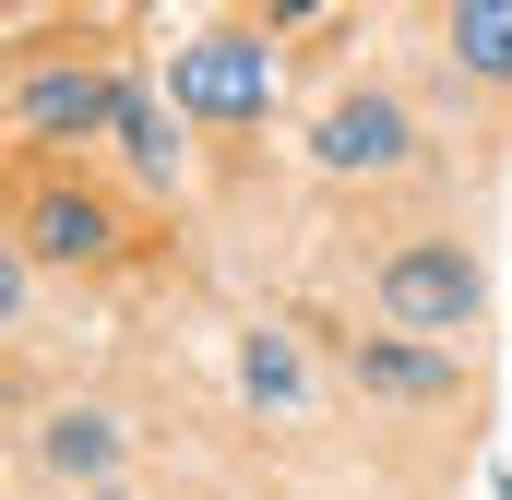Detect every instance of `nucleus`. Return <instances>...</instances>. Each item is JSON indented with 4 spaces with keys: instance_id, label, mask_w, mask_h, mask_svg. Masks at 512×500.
<instances>
[{
    "instance_id": "f257e3e1",
    "label": "nucleus",
    "mask_w": 512,
    "mask_h": 500,
    "mask_svg": "<svg viewBox=\"0 0 512 500\" xmlns=\"http://www.w3.org/2000/svg\"><path fill=\"white\" fill-rule=\"evenodd\" d=\"M167 96H179L191 120H227V131H239V120H262V108H274V48H262V36H239V24H203V36L167 60Z\"/></svg>"
},
{
    "instance_id": "f03ea898",
    "label": "nucleus",
    "mask_w": 512,
    "mask_h": 500,
    "mask_svg": "<svg viewBox=\"0 0 512 500\" xmlns=\"http://www.w3.org/2000/svg\"><path fill=\"white\" fill-rule=\"evenodd\" d=\"M477 298H489V286H477V262H465L453 239H417V250H393V262H382V322H393V334H417V346L465 334Z\"/></svg>"
},
{
    "instance_id": "7ed1b4c3",
    "label": "nucleus",
    "mask_w": 512,
    "mask_h": 500,
    "mask_svg": "<svg viewBox=\"0 0 512 500\" xmlns=\"http://www.w3.org/2000/svg\"><path fill=\"white\" fill-rule=\"evenodd\" d=\"M310 155H322V167H346V179H382V167H405V155H417V131H405V108H393V96H370V84H358V96H334V108H322Z\"/></svg>"
},
{
    "instance_id": "20e7f679",
    "label": "nucleus",
    "mask_w": 512,
    "mask_h": 500,
    "mask_svg": "<svg viewBox=\"0 0 512 500\" xmlns=\"http://www.w3.org/2000/svg\"><path fill=\"white\" fill-rule=\"evenodd\" d=\"M120 96H131L120 72H84V60L60 72V60H36L12 108H24V131H72V143H84V131H120Z\"/></svg>"
},
{
    "instance_id": "39448f33",
    "label": "nucleus",
    "mask_w": 512,
    "mask_h": 500,
    "mask_svg": "<svg viewBox=\"0 0 512 500\" xmlns=\"http://www.w3.org/2000/svg\"><path fill=\"white\" fill-rule=\"evenodd\" d=\"M358 393H382V405H441V393H453V358L417 346V334H370V346H358Z\"/></svg>"
},
{
    "instance_id": "423d86ee",
    "label": "nucleus",
    "mask_w": 512,
    "mask_h": 500,
    "mask_svg": "<svg viewBox=\"0 0 512 500\" xmlns=\"http://www.w3.org/2000/svg\"><path fill=\"white\" fill-rule=\"evenodd\" d=\"M108 239H120V227H108L96 191H36V203H24V250H36V262H96Z\"/></svg>"
},
{
    "instance_id": "0eeeda50",
    "label": "nucleus",
    "mask_w": 512,
    "mask_h": 500,
    "mask_svg": "<svg viewBox=\"0 0 512 500\" xmlns=\"http://www.w3.org/2000/svg\"><path fill=\"white\" fill-rule=\"evenodd\" d=\"M36 453H48V477H84V489H120V429H108L96 405H60V417L36 429Z\"/></svg>"
},
{
    "instance_id": "6e6552de",
    "label": "nucleus",
    "mask_w": 512,
    "mask_h": 500,
    "mask_svg": "<svg viewBox=\"0 0 512 500\" xmlns=\"http://www.w3.org/2000/svg\"><path fill=\"white\" fill-rule=\"evenodd\" d=\"M239 393H251L262 417H298V405H310V358H298V334H251V346H239Z\"/></svg>"
},
{
    "instance_id": "1a4fd4ad",
    "label": "nucleus",
    "mask_w": 512,
    "mask_h": 500,
    "mask_svg": "<svg viewBox=\"0 0 512 500\" xmlns=\"http://www.w3.org/2000/svg\"><path fill=\"white\" fill-rule=\"evenodd\" d=\"M120 143H131V167H143V191H179V108H155L131 84L120 96Z\"/></svg>"
},
{
    "instance_id": "9d476101",
    "label": "nucleus",
    "mask_w": 512,
    "mask_h": 500,
    "mask_svg": "<svg viewBox=\"0 0 512 500\" xmlns=\"http://www.w3.org/2000/svg\"><path fill=\"white\" fill-rule=\"evenodd\" d=\"M453 60L512 84V0H453Z\"/></svg>"
},
{
    "instance_id": "9b49d317",
    "label": "nucleus",
    "mask_w": 512,
    "mask_h": 500,
    "mask_svg": "<svg viewBox=\"0 0 512 500\" xmlns=\"http://www.w3.org/2000/svg\"><path fill=\"white\" fill-rule=\"evenodd\" d=\"M96 500H131V489H96Z\"/></svg>"
}]
</instances>
